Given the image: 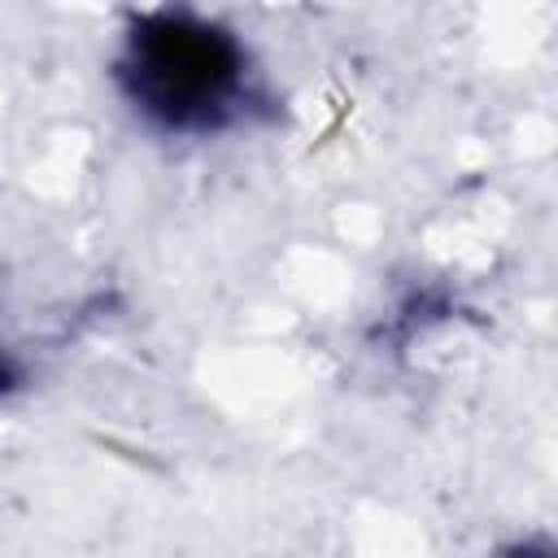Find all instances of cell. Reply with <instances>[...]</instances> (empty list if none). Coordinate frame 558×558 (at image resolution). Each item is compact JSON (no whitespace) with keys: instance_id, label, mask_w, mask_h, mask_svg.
<instances>
[{"instance_id":"cell-1","label":"cell","mask_w":558,"mask_h":558,"mask_svg":"<svg viewBox=\"0 0 558 558\" xmlns=\"http://www.w3.org/2000/svg\"><path fill=\"white\" fill-rule=\"evenodd\" d=\"M118 70L131 100L174 131H214L231 122L248 96L240 44L179 13L144 17L126 39Z\"/></svg>"}]
</instances>
